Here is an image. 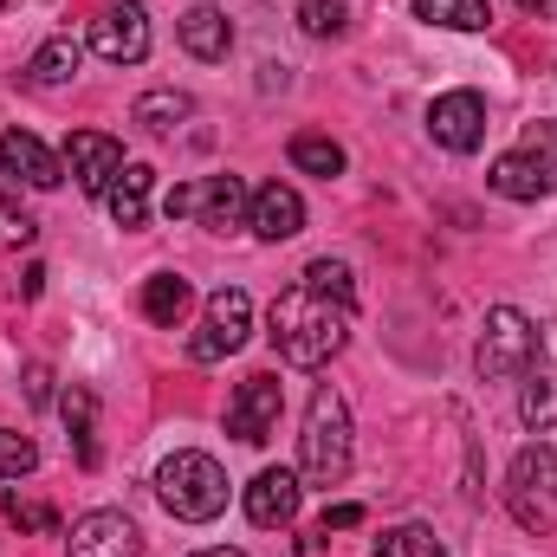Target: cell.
I'll list each match as a JSON object with an SVG mask.
<instances>
[{
  "label": "cell",
  "mask_w": 557,
  "mask_h": 557,
  "mask_svg": "<svg viewBox=\"0 0 557 557\" xmlns=\"http://www.w3.org/2000/svg\"><path fill=\"white\" fill-rule=\"evenodd\" d=\"M267 331H273V350L292 370H318L350 344V311L318 298L311 285H285L267 311Z\"/></svg>",
  "instance_id": "obj_1"
},
{
  "label": "cell",
  "mask_w": 557,
  "mask_h": 557,
  "mask_svg": "<svg viewBox=\"0 0 557 557\" xmlns=\"http://www.w3.org/2000/svg\"><path fill=\"white\" fill-rule=\"evenodd\" d=\"M156 499L182 519V525H208L227 512V473L214 454H195V447H175L162 467H156Z\"/></svg>",
  "instance_id": "obj_2"
},
{
  "label": "cell",
  "mask_w": 557,
  "mask_h": 557,
  "mask_svg": "<svg viewBox=\"0 0 557 557\" xmlns=\"http://www.w3.org/2000/svg\"><path fill=\"white\" fill-rule=\"evenodd\" d=\"M298 473L311 486H344V473H350V403L331 383L311 389L305 434H298Z\"/></svg>",
  "instance_id": "obj_3"
},
{
  "label": "cell",
  "mask_w": 557,
  "mask_h": 557,
  "mask_svg": "<svg viewBox=\"0 0 557 557\" xmlns=\"http://www.w3.org/2000/svg\"><path fill=\"white\" fill-rule=\"evenodd\" d=\"M539 357V324L519 311V305H493L486 311V331H480V350H473V370L480 383H506V376H525Z\"/></svg>",
  "instance_id": "obj_4"
},
{
  "label": "cell",
  "mask_w": 557,
  "mask_h": 557,
  "mask_svg": "<svg viewBox=\"0 0 557 557\" xmlns=\"http://www.w3.org/2000/svg\"><path fill=\"white\" fill-rule=\"evenodd\" d=\"M162 208H169V221H201V227H214V234H234V227H247L253 188H247L240 175H201V182L169 188Z\"/></svg>",
  "instance_id": "obj_5"
},
{
  "label": "cell",
  "mask_w": 557,
  "mask_h": 557,
  "mask_svg": "<svg viewBox=\"0 0 557 557\" xmlns=\"http://www.w3.org/2000/svg\"><path fill=\"white\" fill-rule=\"evenodd\" d=\"M247 331H253V298H247V285H221V292L208 298L195 337H188V357H195V363H221V357H234V350L247 344Z\"/></svg>",
  "instance_id": "obj_6"
},
{
  "label": "cell",
  "mask_w": 557,
  "mask_h": 557,
  "mask_svg": "<svg viewBox=\"0 0 557 557\" xmlns=\"http://www.w3.org/2000/svg\"><path fill=\"white\" fill-rule=\"evenodd\" d=\"M85 46H91L104 65H143V59H149V13H143L137 0H124V7H104V13L91 20Z\"/></svg>",
  "instance_id": "obj_7"
},
{
  "label": "cell",
  "mask_w": 557,
  "mask_h": 557,
  "mask_svg": "<svg viewBox=\"0 0 557 557\" xmlns=\"http://www.w3.org/2000/svg\"><path fill=\"white\" fill-rule=\"evenodd\" d=\"M428 137L454 156H473L486 143V98L480 91H441L428 104Z\"/></svg>",
  "instance_id": "obj_8"
},
{
  "label": "cell",
  "mask_w": 557,
  "mask_h": 557,
  "mask_svg": "<svg viewBox=\"0 0 557 557\" xmlns=\"http://www.w3.org/2000/svg\"><path fill=\"white\" fill-rule=\"evenodd\" d=\"M278 409H285V389H278V376L253 370V376L234 389V403H227V434H234V441H247V447H260V441H273Z\"/></svg>",
  "instance_id": "obj_9"
},
{
  "label": "cell",
  "mask_w": 557,
  "mask_h": 557,
  "mask_svg": "<svg viewBox=\"0 0 557 557\" xmlns=\"http://www.w3.org/2000/svg\"><path fill=\"white\" fill-rule=\"evenodd\" d=\"M65 162H72V182H78L85 195H111V182L124 175V143L104 137V131H72Z\"/></svg>",
  "instance_id": "obj_10"
},
{
  "label": "cell",
  "mask_w": 557,
  "mask_h": 557,
  "mask_svg": "<svg viewBox=\"0 0 557 557\" xmlns=\"http://www.w3.org/2000/svg\"><path fill=\"white\" fill-rule=\"evenodd\" d=\"M298 499H305V486H298L292 467H260V473L247 480V519H253L260 532L292 525V519H298Z\"/></svg>",
  "instance_id": "obj_11"
},
{
  "label": "cell",
  "mask_w": 557,
  "mask_h": 557,
  "mask_svg": "<svg viewBox=\"0 0 557 557\" xmlns=\"http://www.w3.org/2000/svg\"><path fill=\"white\" fill-rule=\"evenodd\" d=\"M72 557H143V532L124 512H85L65 539Z\"/></svg>",
  "instance_id": "obj_12"
},
{
  "label": "cell",
  "mask_w": 557,
  "mask_h": 557,
  "mask_svg": "<svg viewBox=\"0 0 557 557\" xmlns=\"http://www.w3.org/2000/svg\"><path fill=\"white\" fill-rule=\"evenodd\" d=\"M0 175H13L26 188H59L65 182V162L33 137V131H0Z\"/></svg>",
  "instance_id": "obj_13"
},
{
  "label": "cell",
  "mask_w": 557,
  "mask_h": 557,
  "mask_svg": "<svg viewBox=\"0 0 557 557\" xmlns=\"http://www.w3.org/2000/svg\"><path fill=\"white\" fill-rule=\"evenodd\" d=\"M247 227H253L267 247L292 240V234H305V201H298V188H285V182H267V188H253Z\"/></svg>",
  "instance_id": "obj_14"
},
{
  "label": "cell",
  "mask_w": 557,
  "mask_h": 557,
  "mask_svg": "<svg viewBox=\"0 0 557 557\" xmlns=\"http://www.w3.org/2000/svg\"><path fill=\"white\" fill-rule=\"evenodd\" d=\"M493 195H506V201H539V195H552L557 188V169L545 156H532V149H512V156H499L493 162Z\"/></svg>",
  "instance_id": "obj_15"
},
{
  "label": "cell",
  "mask_w": 557,
  "mask_h": 557,
  "mask_svg": "<svg viewBox=\"0 0 557 557\" xmlns=\"http://www.w3.org/2000/svg\"><path fill=\"white\" fill-rule=\"evenodd\" d=\"M182 46H188L195 59H208V65H214V59H227V46H234L227 13H221V7H208V0H201V7H188V13H182Z\"/></svg>",
  "instance_id": "obj_16"
},
{
  "label": "cell",
  "mask_w": 557,
  "mask_h": 557,
  "mask_svg": "<svg viewBox=\"0 0 557 557\" xmlns=\"http://www.w3.org/2000/svg\"><path fill=\"white\" fill-rule=\"evenodd\" d=\"M149 188H156V169H149V162H124V175H117L111 195H104L117 227H143V221H149Z\"/></svg>",
  "instance_id": "obj_17"
},
{
  "label": "cell",
  "mask_w": 557,
  "mask_h": 557,
  "mask_svg": "<svg viewBox=\"0 0 557 557\" xmlns=\"http://www.w3.org/2000/svg\"><path fill=\"white\" fill-rule=\"evenodd\" d=\"M188 117H195V98L188 91H143L137 104H131V124H143L149 137H175Z\"/></svg>",
  "instance_id": "obj_18"
},
{
  "label": "cell",
  "mask_w": 557,
  "mask_h": 557,
  "mask_svg": "<svg viewBox=\"0 0 557 557\" xmlns=\"http://www.w3.org/2000/svg\"><path fill=\"white\" fill-rule=\"evenodd\" d=\"M188 298H195V292H188V278H182V273H149V278H143V318H149V324H162V331H169V324H182Z\"/></svg>",
  "instance_id": "obj_19"
},
{
  "label": "cell",
  "mask_w": 557,
  "mask_h": 557,
  "mask_svg": "<svg viewBox=\"0 0 557 557\" xmlns=\"http://www.w3.org/2000/svg\"><path fill=\"white\" fill-rule=\"evenodd\" d=\"M65 428H72V454L78 467H98V396L91 389H65Z\"/></svg>",
  "instance_id": "obj_20"
},
{
  "label": "cell",
  "mask_w": 557,
  "mask_h": 557,
  "mask_svg": "<svg viewBox=\"0 0 557 557\" xmlns=\"http://www.w3.org/2000/svg\"><path fill=\"white\" fill-rule=\"evenodd\" d=\"M416 20L447 26V33H486L493 26V7L486 0H416Z\"/></svg>",
  "instance_id": "obj_21"
},
{
  "label": "cell",
  "mask_w": 557,
  "mask_h": 557,
  "mask_svg": "<svg viewBox=\"0 0 557 557\" xmlns=\"http://www.w3.org/2000/svg\"><path fill=\"white\" fill-rule=\"evenodd\" d=\"M78 59H85V46L59 33V39H46V46L26 59V78H33V85H65V78L78 72Z\"/></svg>",
  "instance_id": "obj_22"
},
{
  "label": "cell",
  "mask_w": 557,
  "mask_h": 557,
  "mask_svg": "<svg viewBox=\"0 0 557 557\" xmlns=\"http://www.w3.org/2000/svg\"><path fill=\"white\" fill-rule=\"evenodd\" d=\"M292 169H305V175H344V143L324 137V131H298L292 137Z\"/></svg>",
  "instance_id": "obj_23"
},
{
  "label": "cell",
  "mask_w": 557,
  "mask_h": 557,
  "mask_svg": "<svg viewBox=\"0 0 557 557\" xmlns=\"http://www.w3.org/2000/svg\"><path fill=\"white\" fill-rule=\"evenodd\" d=\"M512 486L519 493H545V499H557V447L545 441V447H525L519 460H512Z\"/></svg>",
  "instance_id": "obj_24"
},
{
  "label": "cell",
  "mask_w": 557,
  "mask_h": 557,
  "mask_svg": "<svg viewBox=\"0 0 557 557\" xmlns=\"http://www.w3.org/2000/svg\"><path fill=\"white\" fill-rule=\"evenodd\" d=\"M298 285H311L318 298H331V305H344V311L357 305V273H350L344 260H311V267H305V278H298Z\"/></svg>",
  "instance_id": "obj_25"
},
{
  "label": "cell",
  "mask_w": 557,
  "mask_h": 557,
  "mask_svg": "<svg viewBox=\"0 0 557 557\" xmlns=\"http://www.w3.org/2000/svg\"><path fill=\"white\" fill-rule=\"evenodd\" d=\"M519 416H525V428H557V370H539V376L525 383Z\"/></svg>",
  "instance_id": "obj_26"
},
{
  "label": "cell",
  "mask_w": 557,
  "mask_h": 557,
  "mask_svg": "<svg viewBox=\"0 0 557 557\" xmlns=\"http://www.w3.org/2000/svg\"><path fill=\"white\" fill-rule=\"evenodd\" d=\"M370 557H447V552H441V539H434L428 525H396V532L376 539Z\"/></svg>",
  "instance_id": "obj_27"
},
{
  "label": "cell",
  "mask_w": 557,
  "mask_h": 557,
  "mask_svg": "<svg viewBox=\"0 0 557 557\" xmlns=\"http://www.w3.org/2000/svg\"><path fill=\"white\" fill-rule=\"evenodd\" d=\"M298 26H305L311 39H337V33L350 26V7H344V0H298Z\"/></svg>",
  "instance_id": "obj_28"
},
{
  "label": "cell",
  "mask_w": 557,
  "mask_h": 557,
  "mask_svg": "<svg viewBox=\"0 0 557 557\" xmlns=\"http://www.w3.org/2000/svg\"><path fill=\"white\" fill-rule=\"evenodd\" d=\"M39 240V221L20 208V201H0V253H20V247H33Z\"/></svg>",
  "instance_id": "obj_29"
},
{
  "label": "cell",
  "mask_w": 557,
  "mask_h": 557,
  "mask_svg": "<svg viewBox=\"0 0 557 557\" xmlns=\"http://www.w3.org/2000/svg\"><path fill=\"white\" fill-rule=\"evenodd\" d=\"M39 467V447H33V434H13V428H0V480H20V473H33Z\"/></svg>",
  "instance_id": "obj_30"
},
{
  "label": "cell",
  "mask_w": 557,
  "mask_h": 557,
  "mask_svg": "<svg viewBox=\"0 0 557 557\" xmlns=\"http://www.w3.org/2000/svg\"><path fill=\"white\" fill-rule=\"evenodd\" d=\"M0 512H7L13 525H26V532H52V525H59V512H52V506H26V499H20V493H7V486H0Z\"/></svg>",
  "instance_id": "obj_31"
},
{
  "label": "cell",
  "mask_w": 557,
  "mask_h": 557,
  "mask_svg": "<svg viewBox=\"0 0 557 557\" xmlns=\"http://www.w3.org/2000/svg\"><path fill=\"white\" fill-rule=\"evenodd\" d=\"M350 525H363V506H357V499H344V506H324V525H318V532H350Z\"/></svg>",
  "instance_id": "obj_32"
},
{
  "label": "cell",
  "mask_w": 557,
  "mask_h": 557,
  "mask_svg": "<svg viewBox=\"0 0 557 557\" xmlns=\"http://www.w3.org/2000/svg\"><path fill=\"white\" fill-rule=\"evenodd\" d=\"M26 403H33V409H46V403H52V370H46V363H33V370H26Z\"/></svg>",
  "instance_id": "obj_33"
},
{
  "label": "cell",
  "mask_w": 557,
  "mask_h": 557,
  "mask_svg": "<svg viewBox=\"0 0 557 557\" xmlns=\"http://www.w3.org/2000/svg\"><path fill=\"white\" fill-rule=\"evenodd\" d=\"M525 149H532V156H545V162L557 169V117L545 124V131H532V143H525Z\"/></svg>",
  "instance_id": "obj_34"
},
{
  "label": "cell",
  "mask_w": 557,
  "mask_h": 557,
  "mask_svg": "<svg viewBox=\"0 0 557 557\" xmlns=\"http://www.w3.org/2000/svg\"><path fill=\"white\" fill-rule=\"evenodd\" d=\"M539 357L557 370V318H552V324H539Z\"/></svg>",
  "instance_id": "obj_35"
},
{
  "label": "cell",
  "mask_w": 557,
  "mask_h": 557,
  "mask_svg": "<svg viewBox=\"0 0 557 557\" xmlns=\"http://www.w3.org/2000/svg\"><path fill=\"white\" fill-rule=\"evenodd\" d=\"M39 285H46V267H26V278H20V292H26V298H39Z\"/></svg>",
  "instance_id": "obj_36"
},
{
  "label": "cell",
  "mask_w": 557,
  "mask_h": 557,
  "mask_svg": "<svg viewBox=\"0 0 557 557\" xmlns=\"http://www.w3.org/2000/svg\"><path fill=\"white\" fill-rule=\"evenodd\" d=\"M188 557H247V552H227V545H214V552H188Z\"/></svg>",
  "instance_id": "obj_37"
},
{
  "label": "cell",
  "mask_w": 557,
  "mask_h": 557,
  "mask_svg": "<svg viewBox=\"0 0 557 557\" xmlns=\"http://www.w3.org/2000/svg\"><path fill=\"white\" fill-rule=\"evenodd\" d=\"M519 7H525V13H545V7H552V0H519Z\"/></svg>",
  "instance_id": "obj_38"
},
{
  "label": "cell",
  "mask_w": 557,
  "mask_h": 557,
  "mask_svg": "<svg viewBox=\"0 0 557 557\" xmlns=\"http://www.w3.org/2000/svg\"><path fill=\"white\" fill-rule=\"evenodd\" d=\"M0 7H7V0H0Z\"/></svg>",
  "instance_id": "obj_39"
}]
</instances>
